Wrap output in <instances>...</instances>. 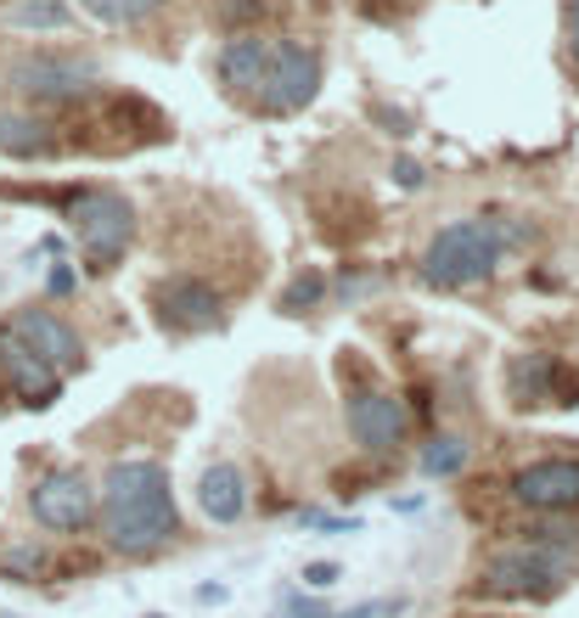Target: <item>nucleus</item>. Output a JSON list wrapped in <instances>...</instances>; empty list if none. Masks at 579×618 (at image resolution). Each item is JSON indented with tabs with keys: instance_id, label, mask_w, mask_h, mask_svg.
Segmentation results:
<instances>
[{
	"instance_id": "obj_4",
	"label": "nucleus",
	"mask_w": 579,
	"mask_h": 618,
	"mask_svg": "<svg viewBox=\"0 0 579 618\" xmlns=\"http://www.w3.org/2000/svg\"><path fill=\"white\" fill-rule=\"evenodd\" d=\"M506 254V225L501 220H450L445 231L427 236L422 248V281L439 293H456V288H472V281H490L496 265Z\"/></svg>"
},
{
	"instance_id": "obj_15",
	"label": "nucleus",
	"mask_w": 579,
	"mask_h": 618,
	"mask_svg": "<svg viewBox=\"0 0 579 618\" xmlns=\"http://www.w3.org/2000/svg\"><path fill=\"white\" fill-rule=\"evenodd\" d=\"M0 153L23 158V164H40V158L63 153V135H57L52 119H40V113H0Z\"/></svg>"
},
{
	"instance_id": "obj_16",
	"label": "nucleus",
	"mask_w": 579,
	"mask_h": 618,
	"mask_svg": "<svg viewBox=\"0 0 579 618\" xmlns=\"http://www.w3.org/2000/svg\"><path fill=\"white\" fill-rule=\"evenodd\" d=\"M0 23L23 29V34H63V29H74V7L68 0H7Z\"/></svg>"
},
{
	"instance_id": "obj_23",
	"label": "nucleus",
	"mask_w": 579,
	"mask_h": 618,
	"mask_svg": "<svg viewBox=\"0 0 579 618\" xmlns=\"http://www.w3.org/2000/svg\"><path fill=\"white\" fill-rule=\"evenodd\" d=\"M310 591H332L337 580H344V568H337V562H304V574H299Z\"/></svg>"
},
{
	"instance_id": "obj_28",
	"label": "nucleus",
	"mask_w": 579,
	"mask_h": 618,
	"mask_svg": "<svg viewBox=\"0 0 579 618\" xmlns=\"http://www.w3.org/2000/svg\"><path fill=\"white\" fill-rule=\"evenodd\" d=\"M225 596H231L225 585H198V602H203V607H209V602H225Z\"/></svg>"
},
{
	"instance_id": "obj_30",
	"label": "nucleus",
	"mask_w": 579,
	"mask_h": 618,
	"mask_svg": "<svg viewBox=\"0 0 579 618\" xmlns=\"http://www.w3.org/2000/svg\"><path fill=\"white\" fill-rule=\"evenodd\" d=\"M147 618H164V613H147Z\"/></svg>"
},
{
	"instance_id": "obj_5",
	"label": "nucleus",
	"mask_w": 579,
	"mask_h": 618,
	"mask_svg": "<svg viewBox=\"0 0 579 618\" xmlns=\"http://www.w3.org/2000/svg\"><path fill=\"white\" fill-rule=\"evenodd\" d=\"M63 209H68V225L79 236L85 270L90 276L119 270L124 248L135 243V209H130V198L113 192V186H74V192H63Z\"/></svg>"
},
{
	"instance_id": "obj_24",
	"label": "nucleus",
	"mask_w": 579,
	"mask_h": 618,
	"mask_svg": "<svg viewBox=\"0 0 579 618\" xmlns=\"http://www.w3.org/2000/svg\"><path fill=\"white\" fill-rule=\"evenodd\" d=\"M74 288H79L74 265H63V259H57V265H52V276H45V293H52V299H68Z\"/></svg>"
},
{
	"instance_id": "obj_21",
	"label": "nucleus",
	"mask_w": 579,
	"mask_h": 618,
	"mask_svg": "<svg viewBox=\"0 0 579 618\" xmlns=\"http://www.w3.org/2000/svg\"><path fill=\"white\" fill-rule=\"evenodd\" d=\"M321 299H326V276L321 270H299L293 281H287V293H281V315H310V310H321Z\"/></svg>"
},
{
	"instance_id": "obj_22",
	"label": "nucleus",
	"mask_w": 579,
	"mask_h": 618,
	"mask_svg": "<svg viewBox=\"0 0 579 618\" xmlns=\"http://www.w3.org/2000/svg\"><path fill=\"white\" fill-rule=\"evenodd\" d=\"M299 523L304 529H321V535H360V517H332V512H315V506H304Z\"/></svg>"
},
{
	"instance_id": "obj_13",
	"label": "nucleus",
	"mask_w": 579,
	"mask_h": 618,
	"mask_svg": "<svg viewBox=\"0 0 579 618\" xmlns=\"http://www.w3.org/2000/svg\"><path fill=\"white\" fill-rule=\"evenodd\" d=\"M7 326L18 332V338H23L45 366H57L63 377H68V371H85V338H79V332H74L57 310H18Z\"/></svg>"
},
{
	"instance_id": "obj_17",
	"label": "nucleus",
	"mask_w": 579,
	"mask_h": 618,
	"mask_svg": "<svg viewBox=\"0 0 579 618\" xmlns=\"http://www.w3.org/2000/svg\"><path fill=\"white\" fill-rule=\"evenodd\" d=\"M0 574H7L12 585H40L45 574H52V551H45L40 540H18L7 557H0Z\"/></svg>"
},
{
	"instance_id": "obj_18",
	"label": "nucleus",
	"mask_w": 579,
	"mask_h": 618,
	"mask_svg": "<svg viewBox=\"0 0 579 618\" xmlns=\"http://www.w3.org/2000/svg\"><path fill=\"white\" fill-rule=\"evenodd\" d=\"M158 7L164 0H79V12L96 18V23H108V29H135V23H147Z\"/></svg>"
},
{
	"instance_id": "obj_7",
	"label": "nucleus",
	"mask_w": 579,
	"mask_h": 618,
	"mask_svg": "<svg viewBox=\"0 0 579 618\" xmlns=\"http://www.w3.org/2000/svg\"><path fill=\"white\" fill-rule=\"evenodd\" d=\"M344 416L366 456H400V445L411 434L405 400L394 389H382L360 360H349V349H344Z\"/></svg>"
},
{
	"instance_id": "obj_8",
	"label": "nucleus",
	"mask_w": 579,
	"mask_h": 618,
	"mask_svg": "<svg viewBox=\"0 0 579 618\" xmlns=\"http://www.w3.org/2000/svg\"><path fill=\"white\" fill-rule=\"evenodd\" d=\"M147 304L158 315L164 332H214L225 321V299L214 281L191 276V270H175V276H158L147 288Z\"/></svg>"
},
{
	"instance_id": "obj_6",
	"label": "nucleus",
	"mask_w": 579,
	"mask_h": 618,
	"mask_svg": "<svg viewBox=\"0 0 579 618\" xmlns=\"http://www.w3.org/2000/svg\"><path fill=\"white\" fill-rule=\"evenodd\" d=\"M7 90L29 113L79 108L85 97L102 90V68L79 52H23V57L7 63Z\"/></svg>"
},
{
	"instance_id": "obj_25",
	"label": "nucleus",
	"mask_w": 579,
	"mask_h": 618,
	"mask_svg": "<svg viewBox=\"0 0 579 618\" xmlns=\"http://www.w3.org/2000/svg\"><path fill=\"white\" fill-rule=\"evenodd\" d=\"M287 618H332V613H326V602H315V596L293 591V596H287Z\"/></svg>"
},
{
	"instance_id": "obj_14",
	"label": "nucleus",
	"mask_w": 579,
	"mask_h": 618,
	"mask_svg": "<svg viewBox=\"0 0 579 618\" xmlns=\"http://www.w3.org/2000/svg\"><path fill=\"white\" fill-rule=\"evenodd\" d=\"M198 506H203L209 523H220V529L243 523V517H248V472L236 467V461L203 467V479H198Z\"/></svg>"
},
{
	"instance_id": "obj_1",
	"label": "nucleus",
	"mask_w": 579,
	"mask_h": 618,
	"mask_svg": "<svg viewBox=\"0 0 579 618\" xmlns=\"http://www.w3.org/2000/svg\"><path fill=\"white\" fill-rule=\"evenodd\" d=\"M214 74L225 85V97L265 119H293L321 97V52L299 40H276V34H231L214 52Z\"/></svg>"
},
{
	"instance_id": "obj_3",
	"label": "nucleus",
	"mask_w": 579,
	"mask_h": 618,
	"mask_svg": "<svg viewBox=\"0 0 579 618\" xmlns=\"http://www.w3.org/2000/svg\"><path fill=\"white\" fill-rule=\"evenodd\" d=\"M574 529H528L512 546H496L472 574V596L490 602H552L579 580V551L563 540Z\"/></svg>"
},
{
	"instance_id": "obj_9",
	"label": "nucleus",
	"mask_w": 579,
	"mask_h": 618,
	"mask_svg": "<svg viewBox=\"0 0 579 618\" xmlns=\"http://www.w3.org/2000/svg\"><path fill=\"white\" fill-rule=\"evenodd\" d=\"M29 512H34L40 529H52V535H85L96 523V490L79 467H52L34 479Z\"/></svg>"
},
{
	"instance_id": "obj_20",
	"label": "nucleus",
	"mask_w": 579,
	"mask_h": 618,
	"mask_svg": "<svg viewBox=\"0 0 579 618\" xmlns=\"http://www.w3.org/2000/svg\"><path fill=\"white\" fill-rule=\"evenodd\" d=\"M270 12H276V0H214V23H220L225 34H248V29H259Z\"/></svg>"
},
{
	"instance_id": "obj_19",
	"label": "nucleus",
	"mask_w": 579,
	"mask_h": 618,
	"mask_svg": "<svg viewBox=\"0 0 579 618\" xmlns=\"http://www.w3.org/2000/svg\"><path fill=\"white\" fill-rule=\"evenodd\" d=\"M461 467H467V439L433 434V439L422 445V479H456Z\"/></svg>"
},
{
	"instance_id": "obj_12",
	"label": "nucleus",
	"mask_w": 579,
	"mask_h": 618,
	"mask_svg": "<svg viewBox=\"0 0 579 618\" xmlns=\"http://www.w3.org/2000/svg\"><path fill=\"white\" fill-rule=\"evenodd\" d=\"M0 377H7V389L23 411H52L63 400V371L45 366L12 326H0Z\"/></svg>"
},
{
	"instance_id": "obj_29",
	"label": "nucleus",
	"mask_w": 579,
	"mask_h": 618,
	"mask_svg": "<svg viewBox=\"0 0 579 618\" xmlns=\"http://www.w3.org/2000/svg\"><path fill=\"white\" fill-rule=\"evenodd\" d=\"M377 613H382V607H377V602H366V607H355V613H337V618H377Z\"/></svg>"
},
{
	"instance_id": "obj_10",
	"label": "nucleus",
	"mask_w": 579,
	"mask_h": 618,
	"mask_svg": "<svg viewBox=\"0 0 579 618\" xmlns=\"http://www.w3.org/2000/svg\"><path fill=\"white\" fill-rule=\"evenodd\" d=\"M512 501L541 517H579V456H541L512 472Z\"/></svg>"
},
{
	"instance_id": "obj_2",
	"label": "nucleus",
	"mask_w": 579,
	"mask_h": 618,
	"mask_svg": "<svg viewBox=\"0 0 579 618\" xmlns=\"http://www.w3.org/2000/svg\"><path fill=\"white\" fill-rule=\"evenodd\" d=\"M96 517L119 557H153L180 535V512L169 490V467L153 456L113 461L102 490H96Z\"/></svg>"
},
{
	"instance_id": "obj_27",
	"label": "nucleus",
	"mask_w": 579,
	"mask_h": 618,
	"mask_svg": "<svg viewBox=\"0 0 579 618\" xmlns=\"http://www.w3.org/2000/svg\"><path fill=\"white\" fill-rule=\"evenodd\" d=\"M563 40H568V57L579 63V0H568V7H563Z\"/></svg>"
},
{
	"instance_id": "obj_26",
	"label": "nucleus",
	"mask_w": 579,
	"mask_h": 618,
	"mask_svg": "<svg viewBox=\"0 0 579 618\" xmlns=\"http://www.w3.org/2000/svg\"><path fill=\"white\" fill-rule=\"evenodd\" d=\"M422 180H427V175H422L416 158H394V186H400V192H416Z\"/></svg>"
},
{
	"instance_id": "obj_11",
	"label": "nucleus",
	"mask_w": 579,
	"mask_h": 618,
	"mask_svg": "<svg viewBox=\"0 0 579 618\" xmlns=\"http://www.w3.org/2000/svg\"><path fill=\"white\" fill-rule=\"evenodd\" d=\"M506 400L517 411L579 405V371H568L557 355H512L506 360Z\"/></svg>"
}]
</instances>
